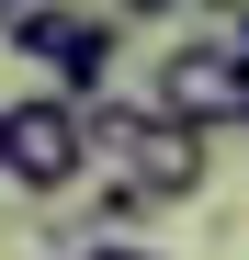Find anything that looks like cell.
<instances>
[{"label": "cell", "mask_w": 249, "mask_h": 260, "mask_svg": "<svg viewBox=\"0 0 249 260\" xmlns=\"http://www.w3.org/2000/svg\"><path fill=\"white\" fill-rule=\"evenodd\" d=\"M79 124H91V158H113V181H136L147 204H193L204 181H215V136H193V124L147 113V102H79Z\"/></svg>", "instance_id": "cell-1"}, {"label": "cell", "mask_w": 249, "mask_h": 260, "mask_svg": "<svg viewBox=\"0 0 249 260\" xmlns=\"http://www.w3.org/2000/svg\"><path fill=\"white\" fill-rule=\"evenodd\" d=\"M91 124H79L68 91H23V102H0V181H12L23 204H68L79 181H91Z\"/></svg>", "instance_id": "cell-2"}, {"label": "cell", "mask_w": 249, "mask_h": 260, "mask_svg": "<svg viewBox=\"0 0 249 260\" xmlns=\"http://www.w3.org/2000/svg\"><path fill=\"white\" fill-rule=\"evenodd\" d=\"M147 113L193 124V136H227V124H249V68L227 57V34H181V46L147 68Z\"/></svg>", "instance_id": "cell-3"}, {"label": "cell", "mask_w": 249, "mask_h": 260, "mask_svg": "<svg viewBox=\"0 0 249 260\" xmlns=\"http://www.w3.org/2000/svg\"><path fill=\"white\" fill-rule=\"evenodd\" d=\"M113 57H124V23H113V12H79L68 57L46 68V91H68V102H102V91H113Z\"/></svg>", "instance_id": "cell-4"}, {"label": "cell", "mask_w": 249, "mask_h": 260, "mask_svg": "<svg viewBox=\"0 0 249 260\" xmlns=\"http://www.w3.org/2000/svg\"><path fill=\"white\" fill-rule=\"evenodd\" d=\"M68 34H79V0H23V12L0 23V46H12L23 68H57V57H68Z\"/></svg>", "instance_id": "cell-5"}, {"label": "cell", "mask_w": 249, "mask_h": 260, "mask_svg": "<svg viewBox=\"0 0 249 260\" xmlns=\"http://www.w3.org/2000/svg\"><path fill=\"white\" fill-rule=\"evenodd\" d=\"M79 204H91V226H102V238H136L147 215H159L136 181H113V170H102V181H79Z\"/></svg>", "instance_id": "cell-6"}, {"label": "cell", "mask_w": 249, "mask_h": 260, "mask_svg": "<svg viewBox=\"0 0 249 260\" xmlns=\"http://www.w3.org/2000/svg\"><path fill=\"white\" fill-rule=\"evenodd\" d=\"M102 12H113L124 34H136V23H170V12H181V0H102Z\"/></svg>", "instance_id": "cell-7"}, {"label": "cell", "mask_w": 249, "mask_h": 260, "mask_svg": "<svg viewBox=\"0 0 249 260\" xmlns=\"http://www.w3.org/2000/svg\"><path fill=\"white\" fill-rule=\"evenodd\" d=\"M79 260H170V249H136V238H91Z\"/></svg>", "instance_id": "cell-8"}, {"label": "cell", "mask_w": 249, "mask_h": 260, "mask_svg": "<svg viewBox=\"0 0 249 260\" xmlns=\"http://www.w3.org/2000/svg\"><path fill=\"white\" fill-rule=\"evenodd\" d=\"M12 12H23V0H0V23H12Z\"/></svg>", "instance_id": "cell-9"}]
</instances>
